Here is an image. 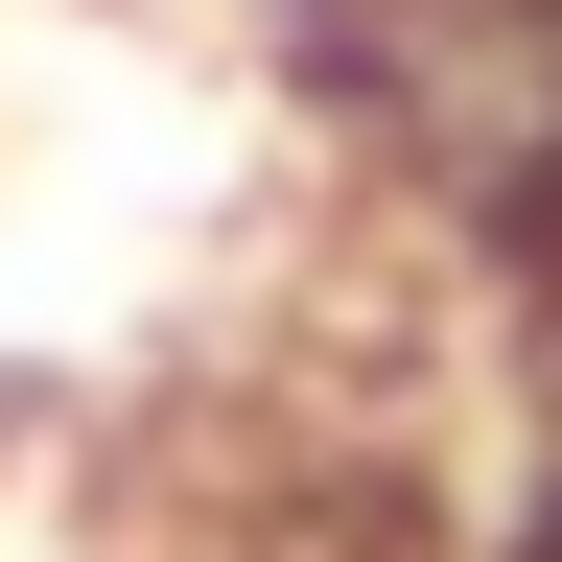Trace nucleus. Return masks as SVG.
Segmentation results:
<instances>
[{
    "mask_svg": "<svg viewBox=\"0 0 562 562\" xmlns=\"http://www.w3.org/2000/svg\"><path fill=\"white\" fill-rule=\"evenodd\" d=\"M305 47H328L351 140L516 305H562V0H305Z\"/></svg>",
    "mask_w": 562,
    "mask_h": 562,
    "instance_id": "obj_1",
    "label": "nucleus"
},
{
    "mask_svg": "<svg viewBox=\"0 0 562 562\" xmlns=\"http://www.w3.org/2000/svg\"><path fill=\"white\" fill-rule=\"evenodd\" d=\"M492 562H562V375H539V446H516V539Z\"/></svg>",
    "mask_w": 562,
    "mask_h": 562,
    "instance_id": "obj_2",
    "label": "nucleus"
}]
</instances>
